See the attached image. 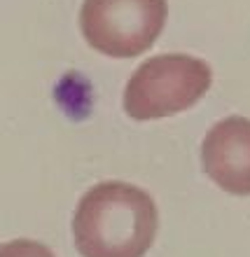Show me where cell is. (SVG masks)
Here are the masks:
<instances>
[{
  "label": "cell",
  "mask_w": 250,
  "mask_h": 257,
  "mask_svg": "<svg viewBox=\"0 0 250 257\" xmlns=\"http://www.w3.org/2000/svg\"><path fill=\"white\" fill-rule=\"evenodd\" d=\"M157 227L155 199L122 180L89 187L73 217L75 245L82 257H145Z\"/></svg>",
  "instance_id": "6da1fadb"
},
{
  "label": "cell",
  "mask_w": 250,
  "mask_h": 257,
  "mask_svg": "<svg viewBox=\"0 0 250 257\" xmlns=\"http://www.w3.org/2000/svg\"><path fill=\"white\" fill-rule=\"evenodd\" d=\"M203 171L220 190L234 196L250 194V119L224 117L201 145Z\"/></svg>",
  "instance_id": "277c9868"
},
{
  "label": "cell",
  "mask_w": 250,
  "mask_h": 257,
  "mask_svg": "<svg viewBox=\"0 0 250 257\" xmlns=\"http://www.w3.org/2000/svg\"><path fill=\"white\" fill-rule=\"evenodd\" d=\"M0 257H56L47 245L28 238H14L10 243L0 245Z\"/></svg>",
  "instance_id": "5b68a950"
},
{
  "label": "cell",
  "mask_w": 250,
  "mask_h": 257,
  "mask_svg": "<svg viewBox=\"0 0 250 257\" xmlns=\"http://www.w3.org/2000/svg\"><path fill=\"white\" fill-rule=\"evenodd\" d=\"M213 70L189 54H159L136 68L124 89V110L136 122L178 115L201 101Z\"/></svg>",
  "instance_id": "7a4b0ae2"
},
{
  "label": "cell",
  "mask_w": 250,
  "mask_h": 257,
  "mask_svg": "<svg viewBox=\"0 0 250 257\" xmlns=\"http://www.w3.org/2000/svg\"><path fill=\"white\" fill-rule=\"evenodd\" d=\"M166 17V0H84L80 28L96 52L112 59H136L157 42Z\"/></svg>",
  "instance_id": "3957f363"
}]
</instances>
